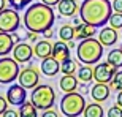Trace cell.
<instances>
[{"instance_id": "obj_25", "label": "cell", "mask_w": 122, "mask_h": 117, "mask_svg": "<svg viewBox=\"0 0 122 117\" xmlns=\"http://www.w3.org/2000/svg\"><path fill=\"white\" fill-rule=\"evenodd\" d=\"M60 71L63 74H73V73H76L78 71V62L73 60V58H67V60L60 62Z\"/></svg>"}, {"instance_id": "obj_13", "label": "cell", "mask_w": 122, "mask_h": 117, "mask_svg": "<svg viewBox=\"0 0 122 117\" xmlns=\"http://www.w3.org/2000/svg\"><path fill=\"white\" fill-rule=\"evenodd\" d=\"M109 92H111V87H108L106 82H97L91 90L92 100L98 101V103H103V101H106L109 98Z\"/></svg>"}, {"instance_id": "obj_3", "label": "cell", "mask_w": 122, "mask_h": 117, "mask_svg": "<svg viewBox=\"0 0 122 117\" xmlns=\"http://www.w3.org/2000/svg\"><path fill=\"white\" fill-rule=\"evenodd\" d=\"M76 55L79 62L86 65H97L100 58L103 57V44L100 43V40H95L94 36L84 38L76 46Z\"/></svg>"}, {"instance_id": "obj_41", "label": "cell", "mask_w": 122, "mask_h": 117, "mask_svg": "<svg viewBox=\"0 0 122 117\" xmlns=\"http://www.w3.org/2000/svg\"><path fill=\"white\" fill-rule=\"evenodd\" d=\"M121 49H122V46H121Z\"/></svg>"}, {"instance_id": "obj_40", "label": "cell", "mask_w": 122, "mask_h": 117, "mask_svg": "<svg viewBox=\"0 0 122 117\" xmlns=\"http://www.w3.org/2000/svg\"><path fill=\"white\" fill-rule=\"evenodd\" d=\"M117 104L122 106V90H119V93H117Z\"/></svg>"}, {"instance_id": "obj_21", "label": "cell", "mask_w": 122, "mask_h": 117, "mask_svg": "<svg viewBox=\"0 0 122 117\" xmlns=\"http://www.w3.org/2000/svg\"><path fill=\"white\" fill-rule=\"evenodd\" d=\"M78 79L82 82H91L92 79H94V68H92V65H82V67H79V70H78Z\"/></svg>"}, {"instance_id": "obj_18", "label": "cell", "mask_w": 122, "mask_h": 117, "mask_svg": "<svg viewBox=\"0 0 122 117\" xmlns=\"http://www.w3.org/2000/svg\"><path fill=\"white\" fill-rule=\"evenodd\" d=\"M33 52L38 58H46L49 55H52V44L46 38L41 41H36L35 46H33Z\"/></svg>"}, {"instance_id": "obj_28", "label": "cell", "mask_w": 122, "mask_h": 117, "mask_svg": "<svg viewBox=\"0 0 122 117\" xmlns=\"http://www.w3.org/2000/svg\"><path fill=\"white\" fill-rule=\"evenodd\" d=\"M111 89L122 90V71H116L111 79Z\"/></svg>"}, {"instance_id": "obj_7", "label": "cell", "mask_w": 122, "mask_h": 117, "mask_svg": "<svg viewBox=\"0 0 122 117\" xmlns=\"http://www.w3.org/2000/svg\"><path fill=\"white\" fill-rule=\"evenodd\" d=\"M21 25V18L18 14L16 8H5L3 11H0V32H8L13 33L16 32Z\"/></svg>"}, {"instance_id": "obj_17", "label": "cell", "mask_w": 122, "mask_h": 117, "mask_svg": "<svg viewBox=\"0 0 122 117\" xmlns=\"http://www.w3.org/2000/svg\"><path fill=\"white\" fill-rule=\"evenodd\" d=\"M14 48V40L11 33L8 32H0V57L8 55L10 52H13Z\"/></svg>"}, {"instance_id": "obj_30", "label": "cell", "mask_w": 122, "mask_h": 117, "mask_svg": "<svg viewBox=\"0 0 122 117\" xmlns=\"http://www.w3.org/2000/svg\"><path fill=\"white\" fill-rule=\"evenodd\" d=\"M106 116H108V117H122V106L116 103L113 108H109V109H108Z\"/></svg>"}, {"instance_id": "obj_39", "label": "cell", "mask_w": 122, "mask_h": 117, "mask_svg": "<svg viewBox=\"0 0 122 117\" xmlns=\"http://www.w3.org/2000/svg\"><path fill=\"white\" fill-rule=\"evenodd\" d=\"M11 36H13L14 43H19V41H21V38H19V35H18V33H14V32H13V33H11Z\"/></svg>"}, {"instance_id": "obj_24", "label": "cell", "mask_w": 122, "mask_h": 117, "mask_svg": "<svg viewBox=\"0 0 122 117\" xmlns=\"http://www.w3.org/2000/svg\"><path fill=\"white\" fill-rule=\"evenodd\" d=\"M106 62H109L119 70L122 67V49H111L108 57H106Z\"/></svg>"}, {"instance_id": "obj_26", "label": "cell", "mask_w": 122, "mask_h": 117, "mask_svg": "<svg viewBox=\"0 0 122 117\" xmlns=\"http://www.w3.org/2000/svg\"><path fill=\"white\" fill-rule=\"evenodd\" d=\"M59 36H60V40H63V41L75 40V27H73V25H70V24L62 25V27H60V30H59Z\"/></svg>"}, {"instance_id": "obj_9", "label": "cell", "mask_w": 122, "mask_h": 117, "mask_svg": "<svg viewBox=\"0 0 122 117\" xmlns=\"http://www.w3.org/2000/svg\"><path fill=\"white\" fill-rule=\"evenodd\" d=\"M117 71V68L111 65L109 62H105V63H97L94 68V79L95 82H111L114 73Z\"/></svg>"}, {"instance_id": "obj_4", "label": "cell", "mask_w": 122, "mask_h": 117, "mask_svg": "<svg viewBox=\"0 0 122 117\" xmlns=\"http://www.w3.org/2000/svg\"><path fill=\"white\" fill-rule=\"evenodd\" d=\"M84 109H86V100L76 90L65 93L60 100V111L67 117L81 116V114H84Z\"/></svg>"}, {"instance_id": "obj_6", "label": "cell", "mask_w": 122, "mask_h": 117, "mask_svg": "<svg viewBox=\"0 0 122 117\" xmlns=\"http://www.w3.org/2000/svg\"><path fill=\"white\" fill-rule=\"evenodd\" d=\"M19 73V62L16 58H10L6 55L0 58V84H11L18 79Z\"/></svg>"}, {"instance_id": "obj_2", "label": "cell", "mask_w": 122, "mask_h": 117, "mask_svg": "<svg viewBox=\"0 0 122 117\" xmlns=\"http://www.w3.org/2000/svg\"><path fill=\"white\" fill-rule=\"evenodd\" d=\"M113 3L109 0H84L79 6V16L82 22L103 27L113 14Z\"/></svg>"}, {"instance_id": "obj_35", "label": "cell", "mask_w": 122, "mask_h": 117, "mask_svg": "<svg viewBox=\"0 0 122 117\" xmlns=\"http://www.w3.org/2000/svg\"><path fill=\"white\" fill-rule=\"evenodd\" d=\"M27 32H29V33H27V38L30 41H35V43H36V41H38V33H36V32H30V30H27Z\"/></svg>"}, {"instance_id": "obj_11", "label": "cell", "mask_w": 122, "mask_h": 117, "mask_svg": "<svg viewBox=\"0 0 122 117\" xmlns=\"http://www.w3.org/2000/svg\"><path fill=\"white\" fill-rule=\"evenodd\" d=\"M35 54L33 52V46L30 43H16L13 48V57L18 60L19 63H25L32 58V55Z\"/></svg>"}, {"instance_id": "obj_5", "label": "cell", "mask_w": 122, "mask_h": 117, "mask_svg": "<svg viewBox=\"0 0 122 117\" xmlns=\"http://www.w3.org/2000/svg\"><path fill=\"white\" fill-rule=\"evenodd\" d=\"M30 101L38 109H49L56 103V92L49 84H38L35 89H32Z\"/></svg>"}, {"instance_id": "obj_31", "label": "cell", "mask_w": 122, "mask_h": 117, "mask_svg": "<svg viewBox=\"0 0 122 117\" xmlns=\"http://www.w3.org/2000/svg\"><path fill=\"white\" fill-rule=\"evenodd\" d=\"M8 100H6V97H2L0 95V116H3V112L8 109Z\"/></svg>"}, {"instance_id": "obj_32", "label": "cell", "mask_w": 122, "mask_h": 117, "mask_svg": "<svg viewBox=\"0 0 122 117\" xmlns=\"http://www.w3.org/2000/svg\"><path fill=\"white\" fill-rule=\"evenodd\" d=\"M113 10L117 13H122V0H113Z\"/></svg>"}, {"instance_id": "obj_14", "label": "cell", "mask_w": 122, "mask_h": 117, "mask_svg": "<svg viewBox=\"0 0 122 117\" xmlns=\"http://www.w3.org/2000/svg\"><path fill=\"white\" fill-rule=\"evenodd\" d=\"M117 38H119L117 30L113 29L111 25H109V27H103L102 30L98 32V40H100V43H102L103 46H113V44H116Z\"/></svg>"}, {"instance_id": "obj_8", "label": "cell", "mask_w": 122, "mask_h": 117, "mask_svg": "<svg viewBox=\"0 0 122 117\" xmlns=\"http://www.w3.org/2000/svg\"><path fill=\"white\" fill-rule=\"evenodd\" d=\"M18 82L22 87H25L27 90L35 89V87L40 84V70H38L35 65L25 67L24 70H21V73H19Z\"/></svg>"}, {"instance_id": "obj_1", "label": "cell", "mask_w": 122, "mask_h": 117, "mask_svg": "<svg viewBox=\"0 0 122 117\" xmlns=\"http://www.w3.org/2000/svg\"><path fill=\"white\" fill-rule=\"evenodd\" d=\"M56 16L52 6L43 3H32L25 13H24V25L30 32H36V33H43L45 30L51 29L54 25Z\"/></svg>"}, {"instance_id": "obj_33", "label": "cell", "mask_w": 122, "mask_h": 117, "mask_svg": "<svg viewBox=\"0 0 122 117\" xmlns=\"http://www.w3.org/2000/svg\"><path fill=\"white\" fill-rule=\"evenodd\" d=\"M18 116H21V112L19 111H11V109H6L3 112V117H18Z\"/></svg>"}, {"instance_id": "obj_36", "label": "cell", "mask_w": 122, "mask_h": 117, "mask_svg": "<svg viewBox=\"0 0 122 117\" xmlns=\"http://www.w3.org/2000/svg\"><path fill=\"white\" fill-rule=\"evenodd\" d=\"M52 35H54V32H52V27H51V29H48V30H45V32H43V36H45L46 40H49V38H52Z\"/></svg>"}, {"instance_id": "obj_12", "label": "cell", "mask_w": 122, "mask_h": 117, "mask_svg": "<svg viewBox=\"0 0 122 117\" xmlns=\"http://www.w3.org/2000/svg\"><path fill=\"white\" fill-rule=\"evenodd\" d=\"M60 71V62L57 58H54L52 55L46 57L41 60V73L45 76H49V78H54L57 73Z\"/></svg>"}, {"instance_id": "obj_15", "label": "cell", "mask_w": 122, "mask_h": 117, "mask_svg": "<svg viewBox=\"0 0 122 117\" xmlns=\"http://www.w3.org/2000/svg\"><path fill=\"white\" fill-rule=\"evenodd\" d=\"M57 10L59 13L65 18H71L79 11V5H78L76 0H60L57 3Z\"/></svg>"}, {"instance_id": "obj_16", "label": "cell", "mask_w": 122, "mask_h": 117, "mask_svg": "<svg viewBox=\"0 0 122 117\" xmlns=\"http://www.w3.org/2000/svg\"><path fill=\"white\" fill-rule=\"evenodd\" d=\"M70 46H68L67 41H57V43H54L52 44V57L57 58L59 62H63V60H67V58H70Z\"/></svg>"}, {"instance_id": "obj_20", "label": "cell", "mask_w": 122, "mask_h": 117, "mask_svg": "<svg viewBox=\"0 0 122 117\" xmlns=\"http://www.w3.org/2000/svg\"><path fill=\"white\" fill-rule=\"evenodd\" d=\"M59 86L65 93L75 92V90L78 89V78L73 76V74H63V76L60 78V81H59Z\"/></svg>"}, {"instance_id": "obj_27", "label": "cell", "mask_w": 122, "mask_h": 117, "mask_svg": "<svg viewBox=\"0 0 122 117\" xmlns=\"http://www.w3.org/2000/svg\"><path fill=\"white\" fill-rule=\"evenodd\" d=\"M109 25L116 30H122V13H117V11H114L111 14V18H109Z\"/></svg>"}, {"instance_id": "obj_19", "label": "cell", "mask_w": 122, "mask_h": 117, "mask_svg": "<svg viewBox=\"0 0 122 117\" xmlns=\"http://www.w3.org/2000/svg\"><path fill=\"white\" fill-rule=\"evenodd\" d=\"M95 33V25L87 22H81L75 27V40H84V38H91Z\"/></svg>"}, {"instance_id": "obj_10", "label": "cell", "mask_w": 122, "mask_h": 117, "mask_svg": "<svg viewBox=\"0 0 122 117\" xmlns=\"http://www.w3.org/2000/svg\"><path fill=\"white\" fill-rule=\"evenodd\" d=\"M25 98H27V89L22 87L19 82L10 86V89L6 90V100L13 106H21L25 101Z\"/></svg>"}, {"instance_id": "obj_38", "label": "cell", "mask_w": 122, "mask_h": 117, "mask_svg": "<svg viewBox=\"0 0 122 117\" xmlns=\"http://www.w3.org/2000/svg\"><path fill=\"white\" fill-rule=\"evenodd\" d=\"M6 3H8V0H0V11H3L6 8Z\"/></svg>"}, {"instance_id": "obj_34", "label": "cell", "mask_w": 122, "mask_h": 117, "mask_svg": "<svg viewBox=\"0 0 122 117\" xmlns=\"http://www.w3.org/2000/svg\"><path fill=\"white\" fill-rule=\"evenodd\" d=\"M59 114H57V111H54V109H46L45 112H43V117H57Z\"/></svg>"}, {"instance_id": "obj_37", "label": "cell", "mask_w": 122, "mask_h": 117, "mask_svg": "<svg viewBox=\"0 0 122 117\" xmlns=\"http://www.w3.org/2000/svg\"><path fill=\"white\" fill-rule=\"evenodd\" d=\"M41 2H43V3H46V5H49V6H56L60 0H41Z\"/></svg>"}, {"instance_id": "obj_23", "label": "cell", "mask_w": 122, "mask_h": 117, "mask_svg": "<svg viewBox=\"0 0 122 117\" xmlns=\"http://www.w3.org/2000/svg\"><path fill=\"white\" fill-rule=\"evenodd\" d=\"M103 108L100 106L98 101L91 104H86V109H84V116L86 117H103Z\"/></svg>"}, {"instance_id": "obj_22", "label": "cell", "mask_w": 122, "mask_h": 117, "mask_svg": "<svg viewBox=\"0 0 122 117\" xmlns=\"http://www.w3.org/2000/svg\"><path fill=\"white\" fill-rule=\"evenodd\" d=\"M36 109L38 108L32 101H24L19 106V112H21V117H36L38 116V111Z\"/></svg>"}, {"instance_id": "obj_29", "label": "cell", "mask_w": 122, "mask_h": 117, "mask_svg": "<svg viewBox=\"0 0 122 117\" xmlns=\"http://www.w3.org/2000/svg\"><path fill=\"white\" fill-rule=\"evenodd\" d=\"M33 0H8V3L16 10H24L25 6H29V3H32Z\"/></svg>"}]
</instances>
